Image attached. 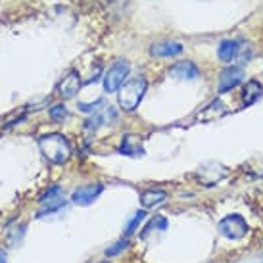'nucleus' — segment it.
Returning <instances> with one entry per match:
<instances>
[{"mask_svg": "<svg viewBox=\"0 0 263 263\" xmlns=\"http://www.w3.org/2000/svg\"><path fill=\"white\" fill-rule=\"evenodd\" d=\"M8 256H6V250H2L0 248V263H6Z\"/></svg>", "mask_w": 263, "mask_h": 263, "instance_id": "nucleus-22", "label": "nucleus"}, {"mask_svg": "<svg viewBox=\"0 0 263 263\" xmlns=\"http://www.w3.org/2000/svg\"><path fill=\"white\" fill-rule=\"evenodd\" d=\"M150 54L154 58H173L183 54V44L171 43V41H163V43H156L150 46Z\"/></svg>", "mask_w": 263, "mask_h": 263, "instance_id": "nucleus-12", "label": "nucleus"}, {"mask_svg": "<svg viewBox=\"0 0 263 263\" xmlns=\"http://www.w3.org/2000/svg\"><path fill=\"white\" fill-rule=\"evenodd\" d=\"M104 186L98 183H92V184H83L79 189L73 190V194H71V200H73V204L77 205H90L95 202L96 198L102 194Z\"/></svg>", "mask_w": 263, "mask_h": 263, "instance_id": "nucleus-7", "label": "nucleus"}, {"mask_svg": "<svg viewBox=\"0 0 263 263\" xmlns=\"http://www.w3.org/2000/svg\"><path fill=\"white\" fill-rule=\"evenodd\" d=\"M240 48H242V46L236 43V41L225 39V41H221V43H219V48H217V58H219L221 62H225V64H231L233 60L238 58Z\"/></svg>", "mask_w": 263, "mask_h": 263, "instance_id": "nucleus-14", "label": "nucleus"}, {"mask_svg": "<svg viewBox=\"0 0 263 263\" xmlns=\"http://www.w3.org/2000/svg\"><path fill=\"white\" fill-rule=\"evenodd\" d=\"M217 229H219V233L225 238H229V240H240L248 233V223L238 213H231V215H227V217H223L219 221Z\"/></svg>", "mask_w": 263, "mask_h": 263, "instance_id": "nucleus-3", "label": "nucleus"}, {"mask_svg": "<svg viewBox=\"0 0 263 263\" xmlns=\"http://www.w3.org/2000/svg\"><path fill=\"white\" fill-rule=\"evenodd\" d=\"M119 154L131 156V158H140L144 156V146H142V137L139 135H125L119 144Z\"/></svg>", "mask_w": 263, "mask_h": 263, "instance_id": "nucleus-10", "label": "nucleus"}, {"mask_svg": "<svg viewBox=\"0 0 263 263\" xmlns=\"http://www.w3.org/2000/svg\"><path fill=\"white\" fill-rule=\"evenodd\" d=\"M100 263H110V261H100Z\"/></svg>", "mask_w": 263, "mask_h": 263, "instance_id": "nucleus-23", "label": "nucleus"}, {"mask_svg": "<svg viewBox=\"0 0 263 263\" xmlns=\"http://www.w3.org/2000/svg\"><path fill=\"white\" fill-rule=\"evenodd\" d=\"M242 81H244V69L242 67H227L225 71L219 77V92H227V90H233L234 87H238Z\"/></svg>", "mask_w": 263, "mask_h": 263, "instance_id": "nucleus-8", "label": "nucleus"}, {"mask_svg": "<svg viewBox=\"0 0 263 263\" xmlns=\"http://www.w3.org/2000/svg\"><path fill=\"white\" fill-rule=\"evenodd\" d=\"M79 88H81L79 73H77V71H69V73L62 79V83L58 85V92L64 100H69V98H73V96L79 92Z\"/></svg>", "mask_w": 263, "mask_h": 263, "instance_id": "nucleus-11", "label": "nucleus"}, {"mask_svg": "<svg viewBox=\"0 0 263 263\" xmlns=\"http://www.w3.org/2000/svg\"><path fill=\"white\" fill-rule=\"evenodd\" d=\"M39 148H41L44 158L50 163H56V165H64L71 158V144L60 133H52V135L41 137L39 139Z\"/></svg>", "mask_w": 263, "mask_h": 263, "instance_id": "nucleus-1", "label": "nucleus"}, {"mask_svg": "<svg viewBox=\"0 0 263 263\" xmlns=\"http://www.w3.org/2000/svg\"><path fill=\"white\" fill-rule=\"evenodd\" d=\"M227 167L225 165H221V163H217V161H208V163H204L202 167L198 169L196 177L202 181V184H205V186H213V184H217L219 181H223L227 177Z\"/></svg>", "mask_w": 263, "mask_h": 263, "instance_id": "nucleus-6", "label": "nucleus"}, {"mask_svg": "<svg viewBox=\"0 0 263 263\" xmlns=\"http://www.w3.org/2000/svg\"><path fill=\"white\" fill-rule=\"evenodd\" d=\"M165 200H167V194H165L163 190L150 189V190H144V192L140 194V204H142L144 210H148V208H156V205H161Z\"/></svg>", "mask_w": 263, "mask_h": 263, "instance_id": "nucleus-15", "label": "nucleus"}, {"mask_svg": "<svg viewBox=\"0 0 263 263\" xmlns=\"http://www.w3.org/2000/svg\"><path fill=\"white\" fill-rule=\"evenodd\" d=\"M127 246H129V238H121V240H117L114 246H110V248L106 250V256L108 257L117 256V254H121L123 250H127Z\"/></svg>", "mask_w": 263, "mask_h": 263, "instance_id": "nucleus-19", "label": "nucleus"}, {"mask_svg": "<svg viewBox=\"0 0 263 263\" xmlns=\"http://www.w3.org/2000/svg\"><path fill=\"white\" fill-rule=\"evenodd\" d=\"M167 75L179 81H194L198 79L200 69L192 62H177V64H173V66L169 67Z\"/></svg>", "mask_w": 263, "mask_h": 263, "instance_id": "nucleus-9", "label": "nucleus"}, {"mask_svg": "<svg viewBox=\"0 0 263 263\" xmlns=\"http://www.w3.org/2000/svg\"><path fill=\"white\" fill-rule=\"evenodd\" d=\"M67 116H69V111H67L66 106H54L50 110V117L54 121H58V123H62L64 119H67Z\"/></svg>", "mask_w": 263, "mask_h": 263, "instance_id": "nucleus-20", "label": "nucleus"}, {"mask_svg": "<svg viewBox=\"0 0 263 263\" xmlns=\"http://www.w3.org/2000/svg\"><path fill=\"white\" fill-rule=\"evenodd\" d=\"M41 208H39L37 217H46L50 213L60 212L62 208H66V196H64V189L62 186H52L41 196Z\"/></svg>", "mask_w": 263, "mask_h": 263, "instance_id": "nucleus-4", "label": "nucleus"}, {"mask_svg": "<svg viewBox=\"0 0 263 263\" xmlns=\"http://www.w3.org/2000/svg\"><path fill=\"white\" fill-rule=\"evenodd\" d=\"M263 96V87L257 83V81H248L246 87L242 90V104L244 106H250V104L257 102Z\"/></svg>", "mask_w": 263, "mask_h": 263, "instance_id": "nucleus-16", "label": "nucleus"}, {"mask_svg": "<svg viewBox=\"0 0 263 263\" xmlns=\"http://www.w3.org/2000/svg\"><path fill=\"white\" fill-rule=\"evenodd\" d=\"M146 81L142 77H137V79L127 81L123 87L119 88V106L123 108L125 111H133L137 110V106L140 104L142 96L146 92Z\"/></svg>", "mask_w": 263, "mask_h": 263, "instance_id": "nucleus-2", "label": "nucleus"}, {"mask_svg": "<svg viewBox=\"0 0 263 263\" xmlns=\"http://www.w3.org/2000/svg\"><path fill=\"white\" fill-rule=\"evenodd\" d=\"M154 229H160V231H165V229H167V221L163 219L161 215H158V217H154V219L146 225V229H144V233H142V234L146 236L148 233H152Z\"/></svg>", "mask_w": 263, "mask_h": 263, "instance_id": "nucleus-18", "label": "nucleus"}, {"mask_svg": "<svg viewBox=\"0 0 263 263\" xmlns=\"http://www.w3.org/2000/svg\"><path fill=\"white\" fill-rule=\"evenodd\" d=\"M131 71V66L127 60H117L116 64L104 75V88L106 92H117L125 85V77Z\"/></svg>", "mask_w": 263, "mask_h": 263, "instance_id": "nucleus-5", "label": "nucleus"}, {"mask_svg": "<svg viewBox=\"0 0 263 263\" xmlns=\"http://www.w3.org/2000/svg\"><path fill=\"white\" fill-rule=\"evenodd\" d=\"M144 217H146V212H144V210H140V212L135 213V217L129 221V225H127V229H125V234L129 236V234L135 233V231H137V227H139L140 223L144 221Z\"/></svg>", "mask_w": 263, "mask_h": 263, "instance_id": "nucleus-17", "label": "nucleus"}, {"mask_svg": "<svg viewBox=\"0 0 263 263\" xmlns=\"http://www.w3.org/2000/svg\"><path fill=\"white\" fill-rule=\"evenodd\" d=\"M225 114H227V106L217 98L212 104H208L205 108H202V111H198L196 119L198 121H215V119L223 117Z\"/></svg>", "mask_w": 263, "mask_h": 263, "instance_id": "nucleus-13", "label": "nucleus"}, {"mask_svg": "<svg viewBox=\"0 0 263 263\" xmlns=\"http://www.w3.org/2000/svg\"><path fill=\"white\" fill-rule=\"evenodd\" d=\"M104 106H106V102H104V100H96L95 104H79V110L81 111H92V114H95V111H98V110H102Z\"/></svg>", "mask_w": 263, "mask_h": 263, "instance_id": "nucleus-21", "label": "nucleus"}]
</instances>
